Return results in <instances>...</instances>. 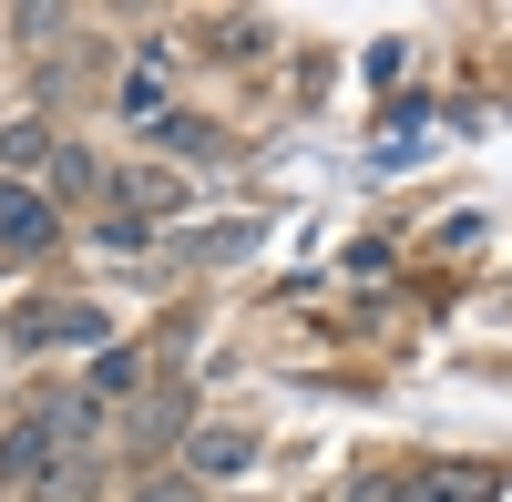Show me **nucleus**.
I'll return each mask as SVG.
<instances>
[{
  "label": "nucleus",
  "instance_id": "f257e3e1",
  "mask_svg": "<svg viewBox=\"0 0 512 502\" xmlns=\"http://www.w3.org/2000/svg\"><path fill=\"white\" fill-rule=\"evenodd\" d=\"M82 431H93V400H41L31 421H11V431H0V492L41 482L62 462V441H82Z\"/></svg>",
  "mask_w": 512,
  "mask_h": 502
},
{
  "label": "nucleus",
  "instance_id": "f03ea898",
  "mask_svg": "<svg viewBox=\"0 0 512 502\" xmlns=\"http://www.w3.org/2000/svg\"><path fill=\"white\" fill-rule=\"evenodd\" d=\"M103 185H113V205H123V216L103 226L113 246H144L164 216H185V205H195V195H185V175H154V164H144V175H103Z\"/></svg>",
  "mask_w": 512,
  "mask_h": 502
},
{
  "label": "nucleus",
  "instance_id": "7ed1b4c3",
  "mask_svg": "<svg viewBox=\"0 0 512 502\" xmlns=\"http://www.w3.org/2000/svg\"><path fill=\"white\" fill-rule=\"evenodd\" d=\"M52 236H62L52 195L21 185V175H0V257H52Z\"/></svg>",
  "mask_w": 512,
  "mask_h": 502
},
{
  "label": "nucleus",
  "instance_id": "20e7f679",
  "mask_svg": "<svg viewBox=\"0 0 512 502\" xmlns=\"http://www.w3.org/2000/svg\"><path fill=\"white\" fill-rule=\"evenodd\" d=\"M185 472H195V482L256 472V431H246V421H195V431H185Z\"/></svg>",
  "mask_w": 512,
  "mask_h": 502
},
{
  "label": "nucleus",
  "instance_id": "39448f33",
  "mask_svg": "<svg viewBox=\"0 0 512 502\" xmlns=\"http://www.w3.org/2000/svg\"><path fill=\"white\" fill-rule=\"evenodd\" d=\"M11 349H103V308H21Z\"/></svg>",
  "mask_w": 512,
  "mask_h": 502
},
{
  "label": "nucleus",
  "instance_id": "423d86ee",
  "mask_svg": "<svg viewBox=\"0 0 512 502\" xmlns=\"http://www.w3.org/2000/svg\"><path fill=\"white\" fill-rule=\"evenodd\" d=\"M369 502H492V472H461V462H431V472H400V482H379Z\"/></svg>",
  "mask_w": 512,
  "mask_h": 502
},
{
  "label": "nucleus",
  "instance_id": "0eeeda50",
  "mask_svg": "<svg viewBox=\"0 0 512 502\" xmlns=\"http://www.w3.org/2000/svg\"><path fill=\"white\" fill-rule=\"evenodd\" d=\"M144 134H154V144H175L185 164H205V154H226V134H216V123H205V113H154Z\"/></svg>",
  "mask_w": 512,
  "mask_h": 502
},
{
  "label": "nucleus",
  "instance_id": "6e6552de",
  "mask_svg": "<svg viewBox=\"0 0 512 502\" xmlns=\"http://www.w3.org/2000/svg\"><path fill=\"white\" fill-rule=\"evenodd\" d=\"M82 195H103V164L82 154V144H62L52 154V205H82Z\"/></svg>",
  "mask_w": 512,
  "mask_h": 502
},
{
  "label": "nucleus",
  "instance_id": "1a4fd4ad",
  "mask_svg": "<svg viewBox=\"0 0 512 502\" xmlns=\"http://www.w3.org/2000/svg\"><path fill=\"white\" fill-rule=\"evenodd\" d=\"M52 123H0V164H21V175H31V164H41V175H52Z\"/></svg>",
  "mask_w": 512,
  "mask_h": 502
},
{
  "label": "nucleus",
  "instance_id": "9d476101",
  "mask_svg": "<svg viewBox=\"0 0 512 502\" xmlns=\"http://www.w3.org/2000/svg\"><path fill=\"white\" fill-rule=\"evenodd\" d=\"M134 431H144V451H154V441H185V431H195V421H185V390L144 400V410H134Z\"/></svg>",
  "mask_w": 512,
  "mask_h": 502
},
{
  "label": "nucleus",
  "instance_id": "9b49d317",
  "mask_svg": "<svg viewBox=\"0 0 512 502\" xmlns=\"http://www.w3.org/2000/svg\"><path fill=\"white\" fill-rule=\"evenodd\" d=\"M134 380H144V359H134V349H103V369H93V390H134Z\"/></svg>",
  "mask_w": 512,
  "mask_h": 502
},
{
  "label": "nucleus",
  "instance_id": "f8f14e48",
  "mask_svg": "<svg viewBox=\"0 0 512 502\" xmlns=\"http://www.w3.org/2000/svg\"><path fill=\"white\" fill-rule=\"evenodd\" d=\"M216 52H236V62H256V52H267V21H226V41H216Z\"/></svg>",
  "mask_w": 512,
  "mask_h": 502
}]
</instances>
